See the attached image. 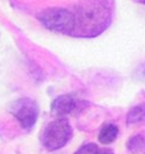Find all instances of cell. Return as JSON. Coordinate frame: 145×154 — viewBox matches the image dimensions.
I'll use <instances>...</instances> for the list:
<instances>
[{"label": "cell", "mask_w": 145, "mask_h": 154, "mask_svg": "<svg viewBox=\"0 0 145 154\" xmlns=\"http://www.w3.org/2000/svg\"><path fill=\"white\" fill-rule=\"evenodd\" d=\"M126 148L130 153H139L145 149V137L143 135L137 134L130 137L126 142Z\"/></svg>", "instance_id": "ba28073f"}, {"label": "cell", "mask_w": 145, "mask_h": 154, "mask_svg": "<svg viewBox=\"0 0 145 154\" xmlns=\"http://www.w3.org/2000/svg\"><path fill=\"white\" fill-rule=\"evenodd\" d=\"M118 134H119L118 127L115 125H113V123H108V125H105L101 128L98 139H99V141L101 143L109 145V143H112V142L115 141V139L118 137Z\"/></svg>", "instance_id": "52a82bcc"}, {"label": "cell", "mask_w": 145, "mask_h": 154, "mask_svg": "<svg viewBox=\"0 0 145 154\" xmlns=\"http://www.w3.org/2000/svg\"><path fill=\"white\" fill-rule=\"evenodd\" d=\"M72 36L92 38L102 33L113 17V2L111 0H85L77 5Z\"/></svg>", "instance_id": "6da1fadb"}, {"label": "cell", "mask_w": 145, "mask_h": 154, "mask_svg": "<svg viewBox=\"0 0 145 154\" xmlns=\"http://www.w3.org/2000/svg\"><path fill=\"white\" fill-rule=\"evenodd\" d=\"M98 154H114V152L109 148H104V149H99Z\"/></svg>", "instance_id": "30bf717a"}, {"label": "cell", "mask_w": 145, "mask_h": 154, "mask_svg": "<svg viewBox=\"0 0 145 154\" xmlns=\"http://www.w3.org/2000/svg\"><path fill=\"white\" fill-rule=\"evenodd\" d=\"M72 136V129L68 120L60 117L50 122L42 132L40 142L48 151H57L64 147Z\"/></svg>", "instance_id": "7a4b0ae2"}, {"label": "cell", "mask_w": 145, "mask_h": 154, "mask_svg": "<svg viewBox=\"0 0 145 154\" xmlns=\"http://www.w3.org/2000/svg\"><path fill=\"white\" fill-rule=\"evenodd\" d=\"M140 1H142V2H143V4H145V0H140Z\"/></svg>", "instance_id": "8fae6325"}, {"label": "cell", "mask_w": 145, "mask_h": 154, "mask_svg": "<svg viewBox=\"0 0 145 154\" xmlns=\"http://www.w3.org/2000/svg\"><path fill=\"white\" fill-rule=\"evenodd\" d=\"M144 154H145V153H144Z\"/></svg>", "instance_id": "7c38bea8"}, {"label": "cell", "mask_w": 145, "mask_h": 154, "mask_svg": "<svg viewBox=\"0 0 145 154\" xmlns=\"http://www.w3.org/2000/svg\"><path fill=\"white\" fill-rule=\"evenodd\" d=\"M10 112L18 120L23 128L29 129L36 123L38 117V106L34 100L24 97L14 101L11 104Z\"/></svg>", "instance_id": "277c9868"}, {"label": "cell", "mask_w": 145, "mask_h": 154, "mask_svg": "<svg viewBox=\"0 0 145 154\" xmlns=\"http://www.w3.org/2000/svg\"><path fill=\"white\" fill-rule=\"evenodd\" d=\"M126 123L128 126L145 123V103L137 104L131 108V110L127 113Z\"/></svg>", "instance_id": "8992f818"}, {"label": "cell", "mask_w": 145, "mask_h": 154, "mask_svg": "<svg viewBox=\"0 0 145 154\" xmlns=\"http://www.w3.org/2000/svg\"><path fill=\"white\" fill-rule=\"evenodd\" d=\"M99 148L95 143H86L82 147H80L74 154H98Z\"/></svg>", "instance_id": "9c48e42d"}, {"label": "cell", "mask_w": 145, "mask_h": 154, "mask_svg": "<svg viewBox=\"0 0 145 154\" xmlns=\"http://www.w3.org/2000/svg\"><path fill=\"white\" fill-rule=\"evenodd\" d=\"M80 102L72 95H61L55 98L51 103V113L53 115L63 117L72 113L79 108Z\"/></svg>", "instance_id": "5b68a950"}, {"label": "cell", "mask_w": 145, "mask_h": 154, "mask_svg": "<svg viewBox=\"0 0 145 154\" xmlns=\"http://www.w3.org/2000/svg\"><path fill=\"white\" fill-rule=\"evenodd\" d=\"M38 19L43 24V26L55 32L72 35L75 27L74 13L60 7H51L43 11Z\"/></svg>", "instance_id": "3957f363"}]
</instances>
